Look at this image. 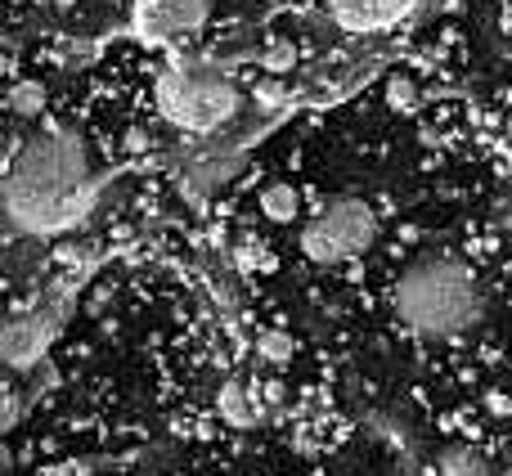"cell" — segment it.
Instances as JSON below:
<instances>
[{
  "mask_svg": "<svg viewBox=\"0 0 512 476\" xmlns=\"http://www.w3.org/2000/svg\"><path fill=\"white\" fill-rule=\"evenodd\" d=\"M86 144L72 131H36L0 171V203L23 230H63L81 216L86 198Z\"/></svg>",
  "mask_w": 512,
  "mask_h": 476,
  "instance_id": "1",
  "label": "cell"
},
{
  "mask_svg": "<svg viewBox=\"0 0 512 476\" xmlns=\"http://www.w3.org/2000/svg\"><path fill=\"white\" fill-rule=\"evenodd\" d=\"M391 315L414 337L450 342L481 324V283L454 256H423L391 283Z\"/></svg>",
  "mask_w": 512,
  "mask_h": 476,
  "instance_id": "2",
  "label": "cell"
},
{
  "mask_svg": "<svg viewBox=\"0 0 512 476\" xmlns=\"http://www.w3.org/2000/svg\"><path fill=\"white\" fill-rule=\"evenodd\" d=\"M158 113L189 135H212L239 113V90L212 63L180 59L158 77Z\"/></svg>",
  "mask_w": 512,
  "mask_h": 476,
  "instance_id": "3",
  "label": "cell"
},
{
  "mask_svg": "<svg viewBox=\"0 0 512 476\" xmlns=\"http://www.w3.org/2000/svg\"><path fill=\"white\" fill-rule=\"evenodd\" d=\"M378 212L364 198H333L301 230V256L310 265H346L364 256L378 238Z\"/></svg>",
  "mask_w": 512,
  "mask_h": 476,
  "instance_id": "4",
  "label": "cell"
},
{
  "mask_svg": "<svg viewBox=\"0 0 512 476\" xmlns=\"http://www.w3.org/2000/svg\"><path fill=\"white\" fill-rule=\"evenodd\" d=\"M212 0H140V32L171 41V36H189L207 23Z\"/></svg>",
  "mask_w": 512,
  "mask_h": 476,
  "instance_id": "5",
  "label": "cell"
},
{
  "mask_svg": "<svg viewBox=\"0 0 512 476\" xmlns=\"http://www.w3.org/2000/svg\"><path fill=\"white\" fill-rule=\"evenodd\" d=\"M50 333H54V315L50 306H41L36 315H23V319H9L0 328V360L23 369V364L41 360V351L50 346Z\"/></svg>",
  "mask_w": 512,
  "mask_h": 476,
  "instance_id": "6",
  "label": "cell"
},
{
  "mask_svg": "<svg viewBox=\"0 0 512 476\" xmlns=\"http://www.w3.org/2000/svg\"><path fill=\"white\" fill-rule=\"evenodd\" d=\"M414 0H328V14L346 27V32H382V27L400 23Z\"/></svg>",
  "mask_w": 512,
  "mask_h": 476,
  "instance_id": "7",
  "label": "cell"
},
{
  "mask_svg": "<svg viewBox=\"0 0 512 476\" xmlns=\"http://www.w3.org/2000/svg\"><path fill=\"white\" fill-rule=\"evenodd\" d=\"M256 212L270 225H292L301 216V189L288 180H270V185L256 194Z\"/></svg>",
  "mask_w": 512,
  "mask_h": 476,
  "instance_id": "8",
  "label": "cell"
},
{
  "mask_svg": "<svg viewBox=\"0 0 512 476\" xmlns=\"http://www.w3.org/2000/svg\"><path fill=\"white\" fill-rule=\"evenodd\" d=\"M216 414H221L230 427H252V423H261V409H256V400H252V382H243V378H230V382H225L221 396H216Z\"/></svg>",
  "mask_w": 512,
  "mask_h": 476,
  "instance_id": "9",
  "label": "cell"
},
{
  "mask_svg": "<svg viewBox=\"0 0 512 476\" xmlns=\"http://www.w3.org/2000/svg\"><path fill=\"white\" fill-rule=\"evenodd\" d=\"M382 95H387V108H396V113H418L423 108V90H418V81L409 72H391Z\"/></svg>",
  "mask_w": 512,
  "mask_h": 476,
  "instance_id": "10",
  "label": "cell"
},
{
  "mask_svg": "<svg viewBox=\"0 0 512 476\" xmlns=\"http://www.w3.org/2000/svg\"><path fill=\"white\" fill-rule=\"evenodd\" d=\"M5 104H9V113H18V117H36L45 104H50V90H45L41 81H14Z\"/></svg>",
  "mask_w": 512,
  "mask_h": 476,
  "instance_id": "11",
  "label": "cell"
},
{
  "mask_svg": "<svg viewBox=\"0 0 512 476\" xmlns=\"http://www.w3.org/2000/svg\"><path fill=\"white\" fill-rule=\"evenodd\" d=\"M432 476H495V472H490V463L481 459V454L450 450V454H441V463H436Z\"/></svg>",
  "mask_w": 512,
  "mask_h": 476,
  "instance_id": "12",
  "label": "cell"
},
{
  "mask_svg": "<svg viewBox=\"0 0 512 476\" xmlns=\"http://www.w3.org/2000/svg\"><path fill=\"white\" fill-rule=\"evenodd\" d=\"M256 355H261L265 364H288L292 355H297V342H292L283 328H265V333L256 337Z\"/></svg>",
  "mask_w": 512,
  "mask_h": 476,
  "instance_id": "13",
  "label": "cell"
},
{
  "mask_svg": "<svg viewBox=\"0 0 512 476\" xmlns=\"http://www.w3.org/2000/svg\"><path fill=\"white\" fill-rule=\"evenodd\" d=\"M261 68L270 72V77H283V72L297 68V45L292 41H270L261 50Z\"/></svg>",
  "mask_w": 512,
  "mask_h": 476,
  "instance_id": "14",
  "label": "cell"
},
{
  "mask_svg": "<svg viewBox=\"0 0 512 476\" xmlns=\"http://www.w3.org/2000/svg\"><path fill=\"white\" fill-rule=\"evenodd\" d=\"M283 95H288L283 81H261V86H256V99H261V104H283Z\"/></svg>",
  "mask_w": 512,
  "mask_h": 476,
  "instance_id": "15",
  "label": "cell"
}]
</instances>
